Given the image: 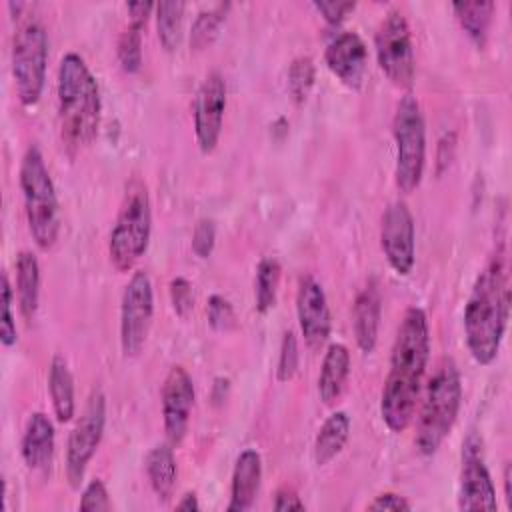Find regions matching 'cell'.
Here are the masks:
<instances>
[{"mask_svg":"<svg viewBox=\"0 0 512 512\" xmlns=\"http://www.w3.org/2000/svg\"><path fill=\"white\" fill-rule=\"evenodd\" d=\"M226 112V82L220 72H210L196 90L192 104L194 134L202 154H212L218 146Z\"/></svg>","mask_w":512,"mask_h":512,"instance_id":"cell-14","label":"cell"},{"mask_svg":"<svg viewBox=\"0 0 512 512\" xmlns=\"http://www.w3.org/2000/svg\"><path fill=\"white\" fill-rule=\"evenodd\" d=\"M300 362V352H298V340L292 330H286L280 342V354H278V364H276V378L278 382H288L294 378Z\"/></svg>","mask_w":512,"mask_h":512,"instance_id":"cell-33","label":"cell"},{"mask_svg":"<svg viewBox=\"0 0 512 512\" xmlns=\"http://www.w3.org/2000/svg\"><path fill=\"white\" fill-rule=\"evenodd\" d=\"M350 374V352L344 344L336 342L326 348L322 368L318 374V396L324 404H334Z\"/></svg>","mask_w":512,"mask_h":512,"instance_id":"cell-21","label":"cell"},{"mask_svg":"<svg viewBox=\"0 0 512 512\" xmlns=\"http://www.w3.org/2000/svg\"><path fill=\"white\" fill-rule=\"evenodd\" d=\"M206 314H208V324H210L216 332H230V330L236 326L234 308H232L230 300L224 298V296H220V294H212V296L208 298Z\"/></svg>","mask_w":512,"mask_h":512,"instance_id":"cell-34","label":"cell"},{"mask_svg":"<svg viewBox=\"0 0 512 512\" xmlns=\"http://www.w3.org/2000/svg\"><path fill=\"white\" fill-rule=\"evenodd\" d=\"M56 98L60 136L66 148L76 152L92 144L102 116L100 88L84 58L76 52H66L58 64Z\"/></svg>","mask_w":512,"mask_h":512,"instance_id":"cell-3","label":"cell"},{"mask_svg":"<svg viewBox=\"0 0 512 512\" xmlns=\"http://www.w3.org/2000/svg\"><path fill=\"white\" fill-rule=\"evenodd\" d=\"M154 8H156V4H152V2H130V4H126L128 24L138 28V30H144V26L148 22V16Z\"/></svg>","mask_w":512,"mask_h":512,"instance_id":"cell-42","label":"cell"},{"mask_svg":"<svg viewBox=\"0 0 512 512\" xmlns=\"http://www.w3.org/2000/svg\"><path fill=\"white\" fill-rule=\"evenodd\" d=\"M154 316V288L144 270H136L120 300V348L126 358L142 352Z\"/></svg>","mask_w":512,"mask_h":512,"instance_id":"cell-11","label":"cell"},{"mask_svg":"<svg viewBox=\"0 0 512 512\" xmlns=\"http://www.w3.org/2000/svg\"><path fill=\"white\" fill-rule=\"evenodd\" d=\"M28 8V6H26ZM18 24L12 34V78L16 96L22 106L38 104L48 70V34L44 24L34 16H16Z\"/></svg>","mask_w":512,"mask_h":512,"instance_id":"cell-7","label":"cell"},{"mask_svg":"<svg viewBox=\"0 0 512 512\" xmlns=\"http://www.w3.org/2000/svg\"><path fill=\"white\" fill-rule=\"evenodd\" d=\"M48 392L54 408V416L58 422H70L76 412V398H74V378L68 368L64 356L56 354L48 368Z\"/></svg>","mask_w":512,"mask_h":512,"instance_id":"cell-22","label":"cell"},{"mask_svg":"<svg viewBox=\"0 0 512 512\" xmlns=\"http://www.w3.org/2000/svg\"><path fill=\"white\" fill-rule=\"evenodd\" d=\"M380 318H382V296H380L378 284L372 280L358 292L352 306L354 340L364 354H370L376 348Z\"/></svg>","mask_w":512,"mask_h":512,"instance_id":"cell-18","label":"cell"},{"mask_svg":"<svg viewBox=\"0 0 512 512\" xmlns=\"http://www.w3.org/2000/svg\"><path fill=\"white\" fill-rule=\"evenodd\" d=\"M454 152H456V132H446L440 142H438V152H436V174L442 176L452 160H454Z\"/></svg>","mask_w":512,"mask_h":512,"instance_id":"cell-40","label":"cell"},{"mask_svg":"<svg viewBox=\"0 0 512 512\" xmlns=\"http://www.w3.org/2000/svg\"><path fill=\"white\" fill-rule=\"evenodd\" d=\"M510 282L504 244L496 246L484 270L476 276L464 306V338L472 360L488 366L496 360L508 326Z\"/></svg>","mask_w":512,"mask_h":512,"instance_id":"cell-2","label":"cell"},{"mask_svg":"<svg viewBox=\"0 0 512 512\" xmlns=\"http://www.w3.org/2000/svg\"><path fill=\"white\" fill-rule=\"evenodd\" d=\"M14 292L10 286V280L6 274H2V288H0V342L4 348H12L18 342V330H16V318L12 310Z\"/></svg>","mask_w":512,"mask_h":512,"instance_id":"cell-32","label":"cell"},{"mask_svg":"<svg viewBox=\"0 0 512 512\" xmlns=\"http://www.w3.org/2000/svg\"><path fill=\"white\" fill-rule=\"evenodd\" d=\"M458 508L466 512H492L498 508L496 488L482 452V440L476 434H468L462 444Z\"/></svg>","mask_w":512,"mask_h":512,"instance_id":"cell-13","label":"cell"},{"mask_svg":"<svg viewBox=\"0 0 512 512\" xmlns=\"http://www.w3.org/2000/svg\"><path fill=\"white\" fill-rule=\"evenodd\" d=\"M104 428L106 398L100 390H92L66 444V478L72 488H80L86 468L102 442Z\"/></svg>","mask_w":512,"mask_h":512,"instance_id":"cell-10","label":"cell"},{"mask_svg":"<svg viewBox=\"0 0 512 512\" xmlns=\"http://www.w3.org/2000/svg\"><path fill=\"white\" fill-rule=\"evenodd\" d=\"M154 10H156L158 40L166 52H174L182 40V22H184L186 4L178 0L158 2Z\"/></svg>","mask_w":512,"mask_h":512,"instance_id":"cell-27","label":"cell"},{"mask_svg":"<svg viewBox=\"0 0 512 512\" xmlns=\"http://www.w3.org/2000/svg\"><path fill=\"white\" fill-rule=\"evenodd\" d=\"M160 402L166 438L172 446H178L186 436L194 406V382L184 366L178 364L168 370L162 384Z\"/></svg>","mask_w":512,"mask_h":512,"instance_id":"cell-15","label":"cell"},{"mask_svg":"<svg viewBox=\"0 0 512 512\" xmlns=\"http://www.w3.org/2000/svg\"><path fill=\"white\" fill-rule=\"evenodd\" d=\"M192 252L198 258H208L216 244V224L212 218H200L192 232Z\"/></svg>","mask_w":512,"mask_h":512,"instance_id":"cell-36","label":"cell"},{"mask_svg":"<svg viewBox=\"0 0 512 512\" xmlns=\"http://www.w3.org/2000/svg\"><path fill=\"white\" fill-rule=\"evenodd\" d=\"M366 508L376 512H408L412 510V504L396 492H382Z\"/></svg>","mask_w":512,"mask_h":512,"instance_id":"cell-39","label":"cell"},{"mask_svg":"<svg viewBox=\"0 0 512 512\" xmlns=\"http://www.w3.org/2000/svg\"><path fill=\"white\" fill-rule=\"evenodd\" d=\"M282 266L276 258L268 256L258 262L256 268V280H254V298H256V312L266 314L274 308L278 286H280Z\"/></svg>","mask_w":512,"mask_h":512,"instance_id":"cell-29","label":"cell"},{"mask_svg":"<svg viewBox=\"0 0 512 512\" xmlns=\"http://www.w3.org/2000/svg\"><path fill=\"white\" fill-rule=\"evenodd\" d=\"M78 508L80 510H92V512H108L112 508L108 490H106V486L100 478H94L84 486V490L80 494Z\"/></svg>","mask_w":512,"mask_h":512,"instance_id":"cell-35","label":"cell"},{"mask_svg":"<svg viewBox=\"0 0 512 512\" xmlns=\"http://www.w3.org/2000/svg\"><path fill=\"white\" fill-rule=\"evenodd\" d=\"M176 510H186V512H196L200 510V504H198V496L194 492H186L180 502L176 504Z\"/></svg>","mask_w":512,"mask_h":512,"instance_id":"cell-43","label":"cell"},{"mask_svg":"<svg viewBox=\"0 0 512 512\" xmlns=\"http://www.w3.org/2000/svg\"><path fill=\"white\" fill-rule=\"evenodd\" d=\"M320 14L322 18L330 24V26H338L346 16L348 12H352L356 8V2H342V0H320V2H314L312 4Z\"/></svg>","mask_w":512,"mask_h":512,"instance_id":"cell-38","label":"cell"},{"mask_svg":"<svg viewBox=\"0 0 512 512\" xmlns=\"http://www.w3.org/2000/svg\"><path fill=\"white\" fill-rule=\"evenodd\" d=\"M296 316L306 346L310 350H320L330 336L332 316L322 284L310 274L300 276L298 280Z\"/></svg>","mask_w":512,"mask_h":512,"instance_id":"cell-16","label":"cell"},{"mask_svg":"<svg viewBox=\"0 0 512 512\" xmlns=\"http://www.w3.org/2000/svg\"><path fill=\"white\" fill-rule=\"evenodd\" d=\"M262 480V458L254 448H244L234 464L230 482L228 512H246L252 508Z\"/></svg>","mask_w":512,"mask_h":512,"instance_id":"cell-20","label":"cell"},{"mask_svg":"<svg viewBox=\"0 0 512 512\" xmlns=\"http://www.w3.org/2000/svg\"><path fill=\"white\" fill-rule=\"evenodd\" d=\"M170 302H172L174 312L182 318H186L192 312V308H194V290H192V284L186 278L176 276L170 282Z\"/></svg>","mask_w":512,"mask_h":512,"instance_id":"cell-37","label":"cell"},{"mask_svg":"<svg viewBox=\"0 0 512 512\" xmlns=\"http://www.w3.org/2000/svg\"><path fill=\"white\" fill-rule=\"evenodd\" d=\"M228 12H230L228 2L226 4L222 2V4H216L208 10L198 12V16L194 18L192 28H190V48L198 52V50H204V48L212 46V42L220 34L222 24L228 18Z\"/></svg>","mask_w":512,"mask_h":512,"instance_id":"cell-28","label":"cell"},{"mask_svg":"<svg viewBox=\"0 0 512 512\" xmlns=\"http://www.w3.org/2000/svg\"><path fill=\"white\" fill-rule=\"evenodd\" d=\"M152 234V206L148 186L140 178L126 182V190L110 230L108 256L116 270L128 272L146 254Z\"/></svg>","mask_w":512,"mask_h":512,"instance_id":"cell-6","label":"cell"},{"mask_svg":"<svg viewBox=\"0 0 512 512\" xmlns=\"http://www.w3.org/2000/svg\"><path fill=\"white\" fill-rule=\"evenodd\" d=\"M328 70L348 88H360L368 66V48L358 32H338L324 50Z\"/></svg>","mask_w":512,"mask_h":512,"instance_id":"cell-17","label":"cell"},{"mask_svg":"<svg viewBox=\"0 0 512 512\" xmlns=\"http://www.w3.org/2000/svg\"><path fill=\"white\" fill-rule=\"evenodd\" d=\"M392 136L396 144L394 180L400 192L410 194L420 186L426 166V124L412 94H404L396 104Z\"/></svg>","mask_w":512,"mask_h":512,"instance_id":"cell-8","label":"cell"},{"mask_svg":"<svg viewBox=\"0 0 512 512\" xmlns=\"http://www.w3.org/2000/svg\"><path fill=\"white\" fill-rule=\"evenodd\" d=\"M20 190L32 240L50 250L60 234V204L50 170L36 144H30L20 162Z\"/></svg>","mask_w":512,"mask_h":512,"instance_id":"cell-5","label":"cell"},{"mask_svg":"<svg viewBox=\"0 0 512 512\" xmlns=\"http://www.w3.org/2000/svg\"><path fill=\"white\" fill-rule=\"evenodd\" d=\"M54 424L44 412H34L26 420L24 434H22V460L28 470L34 472H46L50 468L52 456H54Z\"/></svg>","mask_w":512,"mask_h":512,"instance_id":"cell-19","label":"cell"},{"mask_svg":"<svg viewBox=\"0 0 512 512\" xmlns=\"http://www.w3.org/2000/svg\"><path fill=\"white\" fill-rule=\"evenodd\" d=\"M316 80V66L310 56H298L292 60L288 68V92L296 106H302L314 86Z\"/></svg>","mask_w":512,"mask_h":512,"instance_id":"cell-30","label":"cell"},{"mask_svg":"<svg viewBox=\"0 0 512 512\" xmlns=\"http://www.w3.org/2000/svg\"><path fill=\"white\" fill-rule=\"evenodd\" d=\"M430 360V326L426 312L410 306L398 326L390 368L380 396V416L392 432H404L416 410L422 378Z\"/></svg>","mask_w":512,"mask_h":512,"instance_id":"cell-1","label":"cell"},{"mask_svg":"<svg viewBox=\"0 0 512 512\" xmlns=\"http://www.w3.org/2000/svg\"><path fill=\"white\" fill-rule=\"evenodd\" d=\"M462 406L460 372L450 358H442L428 380L424 400L418 412L414 444L422 456L438 452L452 432Z\"/></svg>","mask_w":512,"mask_h":512,"instance_id":"cell-4","label":"cell"},{"mask_svg":"<svg viewBox=\"0 0 512 512\" xmlns=\"http://www.w3.org/2000/svg\"><path fill=\"white\" fill-rule=\"evenodd\" d=\"M380 246L388 266L398 276H408L416 262V226L406 202H390L380 222Z\"/></svg>","mask_w":512,"mask_h":512,"instance_id":"cell-12","label":"cell"},{"mask_svg":"<svg viewBox=\"0 0 512 512\" xmlns=\"http://www.w3.org/2000/svg\"><path fill=\"white\" fill-rule=\"evenodd\" d=\"M376 60L384 76L398 88L408 90L414 82V44L408 20L400 10H392L374 34Z\"/></svg>","mask_w":512,"mask_h":512,"instance_id":"cell-9","label":"cell"},{"mask_svg":"<svg viewBox=\"0 0 512 512\" xmlns=\"http://www.w3.org/2000/svg\"><path fill=\"white\" fill-rule=\"evenodd\" d=\"M144 464H146L148 482H150L154 494L158 496V500H162V502L170 500L174 486H176V476H178L172 444L170 442L156 444L154 448H150Z\"/></svg>","mask_w":512,"mask_h":512,"instance_id":"cell-25","label":"cell"},{"mask_svg":"<svg viewBox=\"0 0 512 512\" xmlns=\"http://www.w3.org/2000/svg\"><path fill=\"white\" fill-rule=\"evenodd\" d=\"M350 436V416L344 410L332 412L320 426L314 438V462L318 466L330 464L346 446Z\"/></svg>","mask_w":512,"mask_h":512,"instance_id":"cell-24","label":"cell"},{"mask_svg":"<svg viewBox=\"0 0 512 512\" xmlns=\"http://www.w3.org/2000/svg\"><path fill=\"white\" fill-rule=\"evenodd\" d=\"M494 8H496L494 2H480V0L478 2H454L452 4V10H454V16H456L458 24L462 26L466 36L478 48L486 46L492 16H494Z\"/></svg>","mask_w":512,"mask_h":512,"instance_id":"cell-26","label":"cell"},{"mask_svg":"<svg viewBox=\"0 0 512 512\" xmlns=\"http://www.w3.org/2000/svg\"><path fill=\"white\" fill-rule=\"evenodd\" d=\"M272 508L278 510V512H286V510H304V502L300 500L298 492L294 488H288V486H282L278 488V492L274 494V502H272Z\"/></svg>","mask_w":512,"mask_h":512,"instance_id":"cell-41","label":"cell"},{"mask_svg":"<svg viewBox=\"0 0 512 512\" xmlns=\"http://www.w3.org/2000/svg\"><path fill=\"white\" fill-rule=\"evenodd\" d=\"M510 482H512L510 464H506V468H504V498H506V504H508V506L512 504V490H510Z\"/></svg>","mask_w":512,"mask_h":512,"instance_id":"cell-44","label":"cell"},{"mask_svg":"<svg viewBox=\"0 0 512 512\" xmlns=\"http://www.w3.org/2000/svg\"><path fill=\"white\" fill-rule=\"evenodd\" d=\"M116 56L126 74H136L142 68V30L128 24L118 36Z\"/></svg>","mask_w":512,"mask_h":512,"instance_id":"cell-31","label":"cell"},{"mask_svg":"<svg viewBox=\"0 0 512 512\" xmlns=\"http://www.w3.org/2000/svg\"><path fill=\"white\" fill-rule=\"evenodd\" d=\"M16 268V298L20 312L32 320L40 302V264L30 250H22L14 262Z\"/></svg>","mask_w":512,"mask_h":512,"instance_id":"cell-23","label":"cell"}]
</instances>
